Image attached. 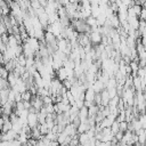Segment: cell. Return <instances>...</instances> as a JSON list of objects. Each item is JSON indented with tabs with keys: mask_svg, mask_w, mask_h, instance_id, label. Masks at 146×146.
Wrapping results in <instances>:
<instances>
[{
	"mask_svg": "<svg viewBox=\"0 0 146 146\" xmlns=\"http://www.w3.org/2000/svg\"><path fill=\"white\" fill-rule=\"evenodd\" d=\"M71 26L78 32V33H90L91 27L87 24L86 19H72L71 21Z\"/></svg>",
	"mask_w": 146,
	"mask_h": 146,
	"instance_id": "6da1fadb",
	"label": "cell"
},
{
	"mask_svg": "<svg viewBox=\"0 0 146 146\" xmlns=\"http://www.w3.org/2000/svg\"><path fill=\"white\" fill-rule=\"evenodd\" d=\"M31 105H32V107H33L36 112H39V111L43 107L42 97H40L39 95H33V97H32V99H31Z\"/></svg>",
	"mask_w": 146,
	"mask_h": 146,
	"instance_id": "7a4b0ae2",
	"label": "cell"
},
{
	"mask_svg": "<svg viewBox=\"0 0 146 146\" xmlns=\"http://www.w3.org/2000/svg\"><path fill=\"white\" fill-rule=\"evenodd\" d=\"M27 124H29L30 128H34V127L39 125V119H38V113L36 112H29Z\"/></svg>",
	"mask_w": 146,
	"mask_h": 146,
	"instance_id": "3957f363",
	"label": "cell"
},
{
	"mask_svg": "<svg viewBox=\"0 0 146 146\" xmlns=\"http://www.w3.org/2000/svg\"><path fill=\"white\" fill-rule=\"evenodd\" d=\"M63 132L66 133V135L70 136V137H73V136H75V135L78 133V129H76V127H75L73 123H68V124L65 125Z\"/></svg>",
	"mask_w": 146,
	"mask_h": 146,
	"instance_id": "277c9868",
	"label": "cell"
},
{
	"mask_svg": "<svg viewBox=\"0 0 146 146\" xmlns=\"http://www.w3.org/2000/svg\"><path fill=\"white\" fill-rule=\"evenodd\" d=\"M22 47H23V54L26 57H31V56H34L35 55V51L31 48V46L27 42H23L22 43Z\"/></svg>",
	"mask_w": 146,
	"mask_h": 146,
	"instance_id": "5b68a950",
	"label": "cell"
},
{
	"mask_svg": "<svg viewBox=\"0 0 146 146\" xmlns=\"http://www.w3.org/2000/svg\"><path fill=\"white\" fill-rule=\"evenodd\" d=\"M92 89L95 90V92L96 94H98V92H102L104 89H106V87H105V83L102 81V80H96L94 83H92Z\"/></svg>",
	"mask_w": 146,
	"mask_h": 146,
	"instance_id": "8992f818",
	"label": "cell"
},
{
	"mask_svg": "<svg viewBox=\"0 0 146 146\" xmlns=\"http://www.w3.org/2000/svg\"><path fill=\"white\" fill-rule=\"evenodd\" d=\"M56 75H57V79H58V80H60L62 82L68 78L67 71H66V68H65L64 66H62L59 70H57V71H56Z\"/></svg>",
	"mask_w": 146,
	"mask_h": 146,
	"instance_id": "52a82bcc",
	"label": "cell"
},
{
	"mask_svg": "<svg viewBox=\"0 0 146 146\" xmlns=\"http://www.w3.org/2000/svg\"><path fill=\"white\" fill-rule=\"evenodd\" d=\"M100 95H102V106H108L111 98H110V95H108L107 89H104L100 92Z\"/></svg>",
	"mask_w": 146,
	"mask_h": 146,
	"instance_id": "ba28073f",
	"label": "cell"
},
{
	"mask_svg": "<svg viewBox=\"0 0 146 146\" xmlns=\"http://www.w3.org/2000/svg\"><path fill=\"white\" fill-rule=\"evenodd\" d=\"M90 128H91V127H90V124L88 123V121H86V122H81V123L79 124V127L76 128V129H78V133L87 132V131H88Z\"/></svg>",
	"mask_w": 146,
	"mask_h": 146,
	"instance_id": "9c48e42d",
	"label": "cell"
},
{
	"mask_svg": "<svg viewBox=\"0 0 146 146\" xmlns=\"http://www.w3.org/2000/svg\"><path fill=\"white\" fill-rule=\"evenodd\" d=\"M132 83H133V88L135 90L138 91H143V88H141V81H140V78L138 75L133 76V80H132Z\"/></svg>",
	"mask_w": 146,
	"mask_h": 146,
	"instance_id": "30bf717a",
	"label": "cell"
},
{
	"mask_svg": "<svg viewBox=\"0 0 146 146\" xmlns=\"http://www.w3.org/2000/svg\"><path fill=\"white\" fill-rule=\"evenodd\" d=\"M32 97H33V95H32V92H31L29 89L25 90L24 92H22V100H23V102H26V100H30V102H31Z\"/></svg>",
	"mask_w": 146,
	"mask_h": 146,
	"instance_id": "8fae6325",
	"label": "cell"
},
{
	"mask_svg": "<svg viewBox=\"0 0 146 146\" xmlns=\"http://www.w3.org/2000/svg\"><path fill=\"white\" fill-rule=\"evenodd\" d=\"M11 129H13V122L10 120H6L5 123H3V127H2L1 132H7V131H9Z\"/></svg>",
	"mask_w": 146,
	"mask_h": 146,
	"instance_id": "7c38bea8",
	"label": "cell"
},
{
	"mask_svg": "<svg viewBox=\"0 0 146 146\" xmlns=\"http://www.w3.org/2000/svg\"><path fill=\"white\" fill-rule=\"evenodd\" d=\"M89 139H90V137L88 136V133H87V132L79 133V141H80V144H81V145L86 144V143H87Z\"/></svg>",
	"mask_w": 146,
	"mask_h": 146,
	"instance_id": "4fadbf2b",
	"label": "cell"
},
{
	"mask_svg": "<svg viewBox=\"0 0 146 146\" xmlns=\"http://www.w3.org/2000/svg\"><path fill=\"white\" fill-rule=\"evenodd\" d=\"M86 22H87V24H88L90 27L98 26V25H97V18H96V17H94V16H89V17L86 19Z\"/></svg>",
	"mask_w": 146,
	"mask_h": 146,
	"instance_id": "5bb4252c",
	"label": "cell"
},
{
	"mask_svg": "<svg viewBox=\"0 0 146 146\" xmlns=\"http://www.w3.org/2000/svg\"><path fill=\"white\" fill-rule=\"evenodd\" d=\"M39 129H40V132H41V135H43V136H46L50 130H49V128L47 127V123L44 122V123H41V124H39Z\"/></svg>",
	"mask_w": 146,
	"mask_h": 146,
	"instance_id": "9a60e30c",
	"label": "cell"
},
{
	"mask_svg": "<svg viewBox=\"0 0 146 146\" xmlns=\"http://www.w3.org/2000/svg\"><path fill=\"white\" fill-rule=\"evenodd\" d=\"M111 130H112V132L115 135L116 132H119L120 131V122L119 121H114L113 123H112V125H111Z\"/></svg>",
	"mask_w": 146,
	"mask_h": 146,
	"instance_id": "2e32d148",
	"label": "cell"
},
{
	"mask_svg": "<svg viewBox=\"0 0 146 146\" xmlns=\"http://www.w3.org/2000/svg\"><path fill=\"white\" fill-rule=\"evenodd\" d=\"M138 120L141 124V129H146V113H141L138 116Z\"/></svg>",
	"mask_w": 146,
	"mask_h": 146,
	"instance_id": "e0dca14e",
	"label": "cell"
},
{
	"mask_svg": "<svg viewBox=\"0 0 146 146\" xmlns=\"http://www.w3.org/2000/svg\"><path fill=\"white\" fill-rule=\"evenodd\" d=\"M44 137H46L47 139H49L50 141H54V140H57V138H58V133H55V132H52V131H49Z\"/></svg>",
	"mask_w": 146,
	"mask_h": 146,
	"instance_id": "ac0fdd59",
	"label": "cell"
},
{
	"mask_svg": "<svg viewBox=\"0 0 146 146\" xmlns=\"http://www.w3.org/2000/svg\"><path fill=\"white\" fill-rule=\"evenodd\" d=\"M42 6H41V3H40V1L39 0H31V8L35 11V10H38L39 8H41Z\"/></svg>",
	"mask_w": 146,
	"mask_h": 146,
	"instance_id": "d6986e66",
	"label": "cell"
},
{
	"mask_svg": "<svg viewBox=\"0 0 146 146\" xmlns=\"http://www.w3.org/2000/svg\"><path fill=\"white\" fill-rule=\"evenodd\" d=\"M107 91H108V95H110V98H114L115 96H117V89L116 87H113V88H107Z\"/></svg>",
	"mask_w": 146,
	"mask_h": 146,
	"instance_id": "ffe728a7",
	"label": "cell"
},
{
	"mask_svg": "<svg viewBox=\"0 0 146 146\" xmlns=\"http://www.w3.org/2000/svg\"><path fill=\"white\" fill-rule=\"evenodd\" d=\"M0 75H1V78H2V79H7V78H8L9 72L6 70V67H5V66H1V68H0Z\"/></svg>",
	"mask_w": 146,
	"mask_h": 146,
	"instance_id": "44dd1931",
	"label": "cell"
},
{
	"mask_svg": "<svg viewBox=\"0 0 146 146\" xmlns=\"http://www.w3.org/2000/svg\"><path fill=\"white\" fill-rule=\"evenodd\" d=\"M128 127H129V123H128L127 121H122V122H120V131L125 132V131L128 130Z\"/></svg>",
	"mask_w": 146,
	"mask_h": 146,
	"instance_id": "7402d4cb",
	"label": "cell"
},
{
	"mask_svg": "<svg viewBox=\"0 0 146 146\" xmlns=\"http://www.w3.org/2000/svg\"><path fill=\"white\" fill-rule=\"evenodd\" d=\"M44 108L47 111V113H55V108H54V104H49V105H44Z\"/></svg>",
	"mask_w": 146,
	"mask_h": 146,
	"instance_id": "603a6c76",
	"label": "cell"
},
{
	"mask_svg": "<svg viewBox=\"0 0 146 146\" xmlns=\"http://www.w3.org/2000/svg\"><path fill=\"white\" fill-rule=\"evenodd\" d=\"M58 1V3L60 5V6H63V7H65V6H67L68 3H70V0H57Z\"/></svg>",
	"mask_w": 146,
	"mask_h": 146,
	"instance_id": "cb8c5ba5",
	"label": "cell"
},
{
	"mask_svg": "<svg viewBox=\"0 0 146 146\" xmlns=\"http://www.w3.org/2000/svg\"><path fill=\"white\" fill-rule=\"evenodd\" d=\"M3 123H5V120L2 116H0V131L2 130V127H3Z\"/></svg>",
	"mask_w": 146,
	"mask_h": 146,
	"instance_id": "d4e9b609",
	"label": "cell"
},
{
	"mask_svg": "<svg viewBox=\"0 0 146 146\" xmlns=\"http://www.w3.org/2000/svg\"><path fill=\"white\" fill-rule=\"evenodd\" d=\"M2 113H3V111H2V106L0 105V116L2 115Z\"/></svg>",
	"mask_w": 146,
	"mask_h": 146,
	"instance_id": "484cf974",
	"label": "cell"
},
{
	"mask_svg": "<svg viewBox=\"0 0 146 146\" xmlns=\"http://www.w3.org/2000/svg\"><path fill=\"white\" fill-rule=\"evenodd\" d=\"M144 133H145V136H146V129H144Z\"/></svg>",
	"mask_w": 146,
	"mask_h": 146,
	"instance_id": "4316f807",
	"label": "cell"
},
{
	"mask_svg": "<svg viewBox=\"0 0 146 146\" xmlns=\"http://www.w3.org/2000/svg\"><path fill=\"white\" fill-rule=\"evenodd\" d=\"M65 146H71V145H70V144H68V145H65Z\"/></svg>",
	"mask_w": 146,
	"mask_h": 146,
	"instance_id": "83f0119b",
	"label": "cell"
},
{
	"mask_svg": "<svg viewBox=\"0 0 146 146\" xmlns=\"http://www.w3.org/2000/svg\"><path fill=\"white\" fill-rule=\"evenodd\" d=\"M145 113H146V111H145Z\"/></svg>",
	"mask_w": 146,
	"mask_h": 146,
	"instance_id": "f1b7e54d",
	"label": "cell"
},
{
	"mask_svg": "<svg viewBox=\"0 0 146 146\" xmlns=\"http://www.w3.org/2000/svg\"><path fill=\"white\" fill-rule=\"evenodd\" d=\"M0 17H1V16H0Z\"/></svg>",
	"mask_w": 146,
	"mask_h": 146,
	"instance_id": "f546056e",
	"label": "cell"
}]
</instances>
